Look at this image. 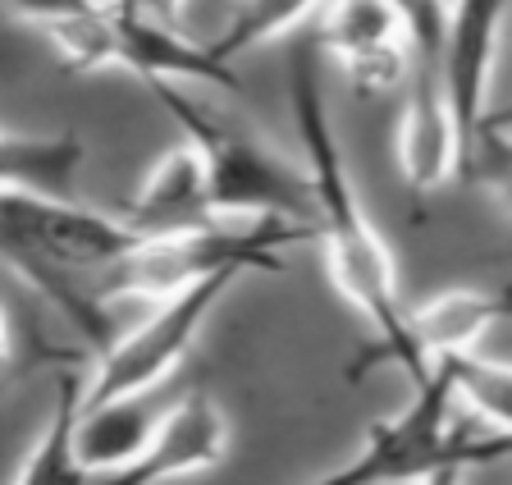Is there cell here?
<instances>
[{
    "instance_id": "9a60e30c",
    "label": "cell",
    "mask_w": 512,
    "mask_h": 485,
    "mask_svg": "<svg viewBox=\"0 0 512 485\" xmlns=\"http://www.w3.org/2000/svg\"><path fill=\"white\" fill-rule=\"evenodd\" d=\"M78 165H83V142L74 133H5L0 142L5 188L19 193L69 197Z\"/></svg>"
},
{
    "instance_id": "9c48e42d",
    "label": "cell",
    "mask_w": 512,
    "mask_h": 485,
    "mask_svg": "<svg viewBox=\"0 0 512 485\" xmlns=\"http://www.w3.org/2000/svg\"><path fill=\"white\" fill-rule=\"evenodd\" d=\"M229 453V421L211 403V394L192 389L183 399L170 403V412L160 417L156 435L147 440V449L133 463L115 467V472L96 476L92 485H160L179 481V476L206 472V467L224 463Z\"/></svg>"
},
{
    "instance_id": "ac0fdd59",
    "label": "cell",
    "mask_w": 512,
    "mask_h": 485,
    "mask_svg": "<svg viewBox=\"0 0 512 485\" xmlns=\"http://www.w3.org/2000/svg\"><path fill=\"white\" fill-rule=\"evenodd\" d=\"M403 14L407 33H412V65L439 69L444 65V42H448V0H389Z\"/></svg>"
},
{
    "instance_id": "603a6c76",
    "label": "cell",
    "mask_w": 512,
    "mask_h": 485,
    "mask_svg": "<svg viewBox=\"0 0 512 485\" xmlns=\"http://www.w3.org/2000/svg\"><path fill=\"white\" fill-rule=\"evenodd\" d=\"M416 485H462V472L453 467V472H435V476H426V481H416Z\"/></svg>"
},
{
    "instance_id": "5b68a950",
    "label": "cell",
    "mask_w": 512,
    "mask_h": 485,
    "mask_svg": "<svg viewBox=\"0 0 512 485\" xmlns=\"http://www.w3.org/2000/svg\"><path fill=\"white\" fill-rule=\"evenodd\" d=\"M64 69L92 74V69H128L142 83H211L238 87L234 69L215 60L211 46H197L179 33V23H165L142 5L110 0L87 19H69L46 28Z\"/></svg>"
},
{
    "instance_id": "3957f363",
    "label": "cell",
    "mask_w": 512,
    "mask_h": 485,
    "mask_svg": "<svg viewBox=\"0 0 512 485\" xmlns=\"http://www.w3.org/2000/svg\"><path fill=\"white\" fill-rule=\"evenodd\" d=\"M165 115L183 129V138L202 151L206 174H211V197L220 220H298L316 225V179L311 170L293 165L270 151L261 138L215 119L197 97L179 92L174 83H147Z\"/></svg>"
},
{
    "instance_id": "277c9868",
    "label": "cell",
    "mask_w": 512,
    "mask_h": 485,
    "mask_svg": "<svg viewBox=\"0 0 512 485\" xmlns=\"http://www.w3.org/2000/svg\"><path fill=\"white\" fill-rule=\"evenodd\" d=\"M320 238L316 225L298 220H247V225H211L179 238H142L138 248L101 270L96 298H151L165 302L215 275H247V270H279L284 243Z\"/></svg>"
},
{
    "instance_id": "8992f818",
    "label": "cell",
    "mask_w": 512,
    "mask_h": 485,
    "mask_svg": "<svg viewBox=\"0 0 512 485\" xmlns=\"http://www.w3.org/2000/svg\"><path fill=\"white\" fill-rule=\"evenodd\" d=\"M0 220H5V257L10 266H46V270H101L142 243V234L124 216L87 211L69 197H42L5 188L0 197Z\"/></svg>"
},
{
    "instance_id": "44dd1931",
    "label": "cell",
    "mask_w": 512,
    "mask_h": 485,
    "mask_svg": "<svg viewBox=\"0 0 512 485\" xmlns=\"http://www.w3.org/2000/svg\"><path fill=\"white\" fill-rule=\"evenodd\" d=\"M147 14H156V19H165V23H179V14H183V5L188 0H138Z\"/></svg>"
},
{
    "instance_id": "ba28073f",
    "label": "cell",
    "mask_w": 512,
    "mask_h": 485,
    "mask_svg": "<svg viewBox=\"0 0 512 485\" xmlns=\"http://www.w3.org/2000/svg\"><path fill=\"white\" fill-rule=\"evenodd\" d=\"M320 51L362 97H389L412 78V33L389 0H330L320 23Z\"/></svg>"
},
{
    "instance_id": "7402d4cb",
    "label": "cell",
    "mask_w": 512,
    "mask_h": 485,
    "mask_svg": "<svg viewBox=\"0 0 512 485\" xmlns=\"http://www.w3.org/2000/svg\"><path fill=\"white\" fill-rule=\"evenodd\" d=\"M490 129L512 133V101H508V106H499V110H494V115H490Z\"/></svg>"
},
{
    "instance_id": "ffe728a7",
    "label": "cell",
    "mask_w": 512,
    "mask_h": 485,
    "mask_svg": "<svg viewBox=\"0 0 512 485\" xmlns=\"http://www.w3.org/2000/svg\"><path fill=\"white\" fill-rule=\"evenodd\" d=\"M19 19L37 23V28H55V23H69V19H87V14H96L101 5H110V0H5Z\"/></svg>"
},
{
    "instance_id": "cb8c5ba5",
    "label": "cell",
    "mask_w": 512,
    "mask_h": 485,
    "mask_svg": "<svg viewBox=\"0 0 512 485\" xmlns=\"http://www.w3.org/2000/svg\"><path fill=\"white\" fill-rule=\"evenodd\" d=\"M124 5H138V0H124Z\"/></svg>"
},
{
    "instance_id": "52a82bcc",
    "label": "cell",
    "mask_w": 512,
    "mask_h": 485,
    "mask_svg": "<svg viewBox=\"0 0 512 485\" xmlns=\"http://www.w3.org/2000/svg\"><path fill=\"white\" fill-rule=\"evenodd\" d=\"M238 275H215L192 289L174 293V298L156 302V312L142 316L133 330L115 339L106 353H96V371L87 376V399L83 408H106L115 399H133V394H151L160 380L170 376L192 348V339L202 335L206 316L215 312V302L234 289Z\"/></svg>"
},
{
    "instance_id": "8fae6325",
    "label": "cell",
    "mask_w": 512,
    "mask_h": 485,
    "mask_svg": "<svg viewBox=\"0 0 512 485\" xmlns=\"http://www.w3.org/2000/svg\"><path fill=\"white\" fill-rule=\"evenodd\" d=\"M124 220L142 238H179V234H192V229L220 225L202 151L192 147L188 138L165 151L156 161V170L147 174V184L133 193Z\"/></svg>"
},
{
    "instance_id": "7a4b0ae2",
    "label": "cell",
    "mask_w": 512,
    "mask_h": 485,
    "mask_svg": "<svg viewBox=\"0 0 512 485\" xmlns=\"http://www.w3.org/2000/svg\"><path fill=\"white\" fill-rule=\"evenodd\" d=\"M458 380L448 362H435L426 380L412 385L407 408L394 417L375 421L366 431V444L334 472L316 476L311 485H416L435 472H467V467L499 463L512 453V435L480 431L453 417Z\"/></svg>"
},
{
    "instance_id": "e0dca14e",
    "label": "cell",
    "mask_w": 512,
    "mask_h": 485,
    "mask_svg": "<svg viewBox=\"0 0 512 485\" xmlns=\"http://www.w3.org/2000/svg\"><path fill=\"white\" fill-rule=\"evenodd\" d=\"M453 367L458 380V399L476 408V417H485L494 431L512 435V362H494L480 353H458V357H439Z\"/></svg>"
},
{
    "instance_id": "30bf717a",
    "label": "cell",
    "mask_w": 512,
    "mask_h": 485,
    "mask_svg": "<svg viewBox=\"0 0 512 485\" xmlns=\"http://www.w3.org/2000/svg\"><path fill=\"white\" fill-rule=\"evenodd\" d=\"M398 170L412 193H435L453 174H462V133L444 92V74L412 65L407 106L398 115Z\"/></svg>"
},
{
    "instance_id": "d6986e66",
    "label": "cell",
    "mask_w": 512,
    "mask_h": 485,
    "mask_svg": "<svg viewBox=\"0 0 512 485\" xmlns=\"http://www.w3.org/2000/svg\"><path fill=\"white\" fill-rule=\"evenodd\" d=\"M458 179L490 188V193L512 211V133L490 129V124H485V133H480L476 151L467 156V165H462Z\"/></svg>"
},
{
    "instance_id": "6da1fadb",
    "label": "cell",
    "mask_w": 512,
    "mask_h": 485,
    "mask_svg": "<svg viewBox=\"0 0 512 485\" xmlns=\"http://www.w3.org/2000/svg\"><path fill=\"white\" fill-rule=\"evenodd\" d=\"M288 97H293V124H298L302 151H307V170L316 179V229L330 257V275L339 284L343 298L371 321L375 344L352 362L348 376L362 380L375 367H398L407 380H426L430 362L416 353L412 330H407V312L398 302V275L394 257L384 248V238L375 234L371 216H366L362 197L348 179L339 138H334V119L325 106V87H320V55L316 46H302L288 69Z\"/></svg>"
},
{
    "instance_id": "5bb4252c",
    "label": "cell",
    "mask_w": 512,
    "mask_h": 485,
    "mask_svg": "<svg viewBox=\"0 0 512 485\" xmlns=\"http://www.w3.org/2000/svg\"><path fill=\"white\" fill-rule=\"evenodd\" d=\"M170 408H156L147 403V394H133V399H115L106 408H83V426H78V453H83V463L92 467L96 476L115 472V467L133 463L147 440L156 435L160 417Z\"/></svg>"
},
{
    "instance_id": "7c38bea8",
    "label": "cell",
    "mask_w": 512,
    "mask_h": 485,
    "mask_svg": "<svg viewBox=\"0 0 512 485\" xmlns=\"http://www.w3.org/2000/svg\"><path fill=\"white\" fill-rule=\"evenodd\" d=\"M503 316H512V289H448L407 312V330L416 353L435 367L439 357L476 353V339Z\"/></svg>"
},
{
    "instance_id": "2e32d148",
    "label": "cell",
    "mask_w": 512,
    "mask_h": 485,
    "mask_svg": "<svg viewBox=\"0 0 512 485\" xmlns=\"http://www.w3.org/2000/svg\"><path fill=\"white\" fill-rule=\"evenodd\" d=\"M330 5V0H234V10L224 19L220 37H211V51L215 60H238V55L256 51V46L275 42L279 33H288L293 23H302L311 10Z\"/></svg>"
},
{
    "instance_id": "4fadbf2b",
    "label": "cell",
    "mask_w": 512,
    "mask_h": 485,
    "mask_svg": "<svg viewBox=\"0 0 512 485\" xmlns=\"http://www.w3.org/2000/svg\"><path fill=\"white\" fill-rule=\"evenodd\" d=\"M83 399H87V380H78L74 371H60L55 376L51 421H46L42 440L32 444L28 463H23L14 485H92L96 481V472L83 463V453H78Z\"/></svg>"
}]
</instances>
